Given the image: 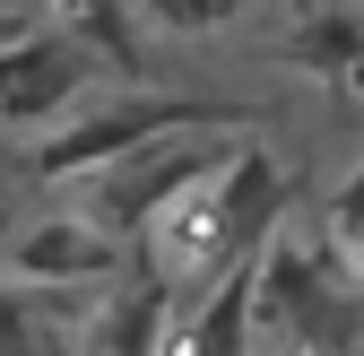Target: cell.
<instances>
[{
	"mask_svg": "<svg viewBox=\"0 0 364 356\" xmlns=\"http://www.w3.org/2000/svg\"><path fill=\"white\" fill-rule=\"evenodd\" d=\"M217 122H235V113L200 105V96H122V105H87L61 130H35L26 165L35 174H96V165H122L130 148L165 140V130H217Z\"/></svg>",
	"mask_w": 364,
	"mask_h": 356,
	"instance_id": "obj_1",
	"label": "cell"
},
{
	"mask_svg": "<svg viewBox=\"0 0 364 356\" xmlns=\"http://www.w3.org/2000/svg\"><path fill=\"white\" fill-rule=\"evenodd\" d=\"M225 157H235V140H200V130H165V140L148 148H130L122 165H105V183H96V209H87V226H105L113 244H139V226L182 192V183H200V174H217Z\"/></svg>",
	"mask_w": 364,
	"mask_h": 356,
	"instance_id": "obj_2",
	"label": "cell"
},
{
	"mask_svg": "<svg viewBox=\"0 0 364 356\" xmlns=\"http://www.w3.org/2000/svg\"><path fill=\"white\" fill-rule=\"evenodd\" d=\"M96 70H105V61L87 53L61 18L26 26L9 53H0V122H9V130H43V122H61V113L87 96V78H96Z\"/></svg>",
	"mask_w": 364,
	"mask_h": 356,
	"instance_id": "obj_3",
	"label": "cell"
},
{
	"mask_svg": "<svg viewBox=\"0 0 364 356\" xmlns=\"http://www.w3.org/2000/svg\"><path fill=\"white\" fill-rule=\"evenodd\" d=\"M0 261H9L26 287H87V278L122 270V244L105 226H87V217H35V226H18L0 244Z\"/></svg>",
	"mask_w": 364,
	"mask_h": 356,
	"instance_id": "obj_4",
	"label": "cell"
},
{
	"mask_svg": "<svg viewBox=\"0 0 364 356\" xmlns=\"http://www.w3.org/2000/svg\"><path fill=\"white\" fill-rule=\"evenodd\" d=\"M252 295H260V261L243 252V261H225V270L191 295V304H182V313H173V356H252Z\"/></svg>",
	"mask_w": 364,
	"mask_h": 356,
	"instance_id": "obj_5",
	"label": "cell"
},
{
	"mask_svg": "<svg viewBox=\"0 0 364 356\" xmlns=\"http://www.w3.org/2000/svg\"><path fill=\"white\" fill-rule=\"evenodd\" d=\"M287 61L312 70V78H338V87H347V70L364 61V9H355V0H338V9H312V18L287 35Z\"/></svg>",
	"mask_w": 364,
	"mask_h": 356,
	"instance_id": "obj_6",
	"label": "cell"
},
{
	"mask_svg": "<svg viewBox=\"0 0 364 356\" xmlns=\"http://www.w3.org/2000/svg\"><path fill=\"white\" fill-rule=\"evenodd\" d=\"M321 244H330V252L364 244V157L338 174V192H330V217H321Z\"/></svg>",
	"mask_w": 364,
	"mask_h": 356,
	"instance_id": "obj_7",
	"label": "cell"
},
{
	"mask_svg": "<svg viewBox=\"0 0 364 356\" xmlns=\"http://www.w3.org/2000/svg\"><path fill=\"white\" fill-rule=\"evenodd\" d=\"M139 9H148L156 26H173V35H208V26H225V18H243V0H139Z\"/></svg>",
	"mask_w": 364,
	"mask_h": 356,
	"instance_id": "obj_8",
	"label": "cell"
},
{
	"mask_svg": "<svg viewBox=\"0 0 364 356\" xmlns=\"http://www.w3.org/2000/svg\"><path fill=\"white\" fill-rule=\"evenodd\" d=\"M26 26H43V9H35V0H0V53H9Z\"/></svg>",
	"mask_w": 364,
	"mask_h": 356,
	"instance_id": "obj_9",
	"label": "cell"
},
{
	"mask_svg": "<svg viewBox=\"0 0 364 356\" xmlns=\"http://www.w3.org/2000/svg\"><path fill=\"white\" fill-rule=\"evenodd\" d=\"M9 165H18V157H0V200H9Z\"/></svg>",
	"mask_w": 364,
	"mask_h": 356,
	"instance_id": "obj_10",
	"label": "cell"
},
{
	"mask_svg": "<svg viewBox=\"0 0 364 356\" xmlns=\"http://www.w3.org/2000/svg\"><path fill=\"white\" fill-rule=\"evenodd\" d=\"M347 87H355V96H364V61H355V70H347Z\"/></svg>",
	"mask_w": 364,
	"mask_h": 356,
	"instance_id": "obj_11",
	"label": "cell"
},
{
	"mask_svg": "<svg viewBox=\"0 0 364 356\" xmlns=\"http://www.w3.org/2000/svg\"><path fill=\"white\" fill-rule=\"evenodd\" d=\"M295 9H338V0H295Z\"/></svg>",
	"mask_w": 364,
	"mask_h": 356,
	"instance_id": "obj_12",
	"label": "cell"
}]
</instances>
